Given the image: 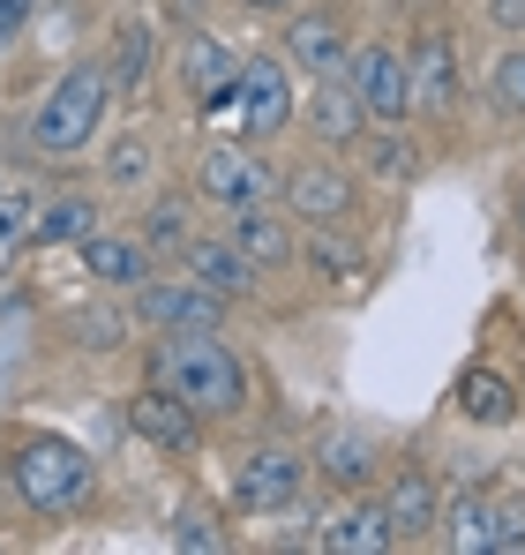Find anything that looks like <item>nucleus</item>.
Masks as SVG:
<instances>
[{
    "mask_svg": "<svg viewBox=\"0 0 525 555\" xmlns=\"http://www.w3.org/2000/svg\"><path fill=\"white\" fill-rule=\"evenodd\" d=\"M90 225H98V210H90L84 195H68V203L38 210V225H30V233H38V248H76V241H84Z\"/></svg>",
    "mask_w": 525,
    "mask_h": 555,
    "instance_id": "obj_24",
    "label": "nucleus"
},
{
    "mask_svg": "<svg viewBox=\"0 0 525 555\" xmlns=\"http://www.w3.org/2000/svg\"><path fill=\"white\" fill-rule=\"evenodd\" d=\"M488 105L511 113V120H525V46H511V53L488 68Z\"/></svg>",
    "mask_w": 525,
    "mask_h": 555,
    "instance_id": "obj_26",
    "label": "nucleus"
},
{
    "mask_svg": "<svg viewBox=\"0 0 525 555\" xmlns=\"http://www.w3.org/2000/svg\"><path fill=\"white\" fill-rule=\"evenodd\" d=\"M248 15H278V8H293V0H241Z\"/></svg>",
    "mask_w": 525,
    "mask_h": 555,
    "instance_id": "obj_34",
    "label": "nucleus"
},
{
    "mask_svg": "<svg viewBox=\"0 0 525 555\" xmlns=\"http://www.w3.org/2000/svg\"><path fill=\"white\" fill-rule=\"evenodd\" d=\"M226 241H233V248H241L256 271H285V263H293V225H285L270 203H248V210H233Z\"/></svg>",
    "mask_w": 525,
    "mask_h": 555,
    "instance_id": "obj_16",
    "label": "nucleus"
},
{
    "mask_svg": "<svg viewBox=\"0 0 525 555\" xmlns=\"http://www.w3.org/2000/svg\"><path fill=\"white\" fill-rule=\"evenodd\" d=\"M293 120H300V128L323 143V151H353V143L368 135V105H360V91H353L346 76H323Z\"/></svg>",
    "mask_w": 525,
    "mask_h": 555,
    "instance_id": "obj_9",
    "label": "nucleus"
},
{
    "mask_svg": "<svg viewBox=\"0 0 525 555\" xmlns=\"http://www.w3.org/2000/svg\"><path fill=\"white\" fill-rule=\"evenodd\" d=\"M143 248H166V256L188 248V210H180V203H158V210L143 218Z\"/></svg>",
    "mask_w": 525,
    "mask_h": 555,
    "instance_id": "obj_28",
    "label": "nucleus"
},
{
    "mask_svg": "<svg viewBox=\"0 0 525 555\" xmlns=\"http://www.w3.org/2000/svg\"><path fill=\"white\" fill-rule=\"evenodd\" d=\"M128 428H136L143 443H158V451H195V436H203V413H188L174 390L151 375V390H136V398H128Z\"/></svg>",
    "mask_w": 525,
    "mask_h": 555,
    "instance_id": "obj_11",
    "label": "nucleus"
},
{
    "mask_svg": "<svg viewBox=\"0 0 525 555\" xmlns=\"http://www.w3.org/2000/svg\"><path fill=\"white\" fill-rule=\"evenodd\" d=\"M180 263H188V278H195V285H210L218 300H241V293L256 285V263H248L233 241H195V233H188Z\"/></svg>",
    "mask_w": 525,
    "mask_h": 555,
    "instance_id": "obj_17",
    "label": "nucleus"
},
{
    "mask_svg": "<svg viewBox=\"0 0 525 555\" xmlns=\"http://www.w3.org/2000/svg\"><path fill=\"white\" fill-rule=\"evenodd\" d=\"M360 166H368L375 181H413V173H421V151H413L398 128H375V135H360Z\"/></svg>",
    "mask_w": 525,
    "mask_h": 555,
    "instance_id": "obj_23",
    "label": "nucleus"
},
{
    "mask_svg": "<svg viewBox=\"0 0 525 555\" xmlns=\"http://www.w3.org/2000/svg\"><path fill=\"white\" fill-rule=\"evenodd\" d=\"M525 548V495H488V555Z\"/></svg>",
    "mask_w": 525,
    "mask_h": 555,
    "instance_id": "obj_27",
    "label": "nucleus"
},
{
    "mask_svg": "<svg viewBox=\"0 0 525 555\" xmlns=\"http://www.w3.org/2000/svg\"><path fill=\"white\" fill-rule=\"evenodd\" d=\"M233 91H241V128H248V143H270V135H278V128H293V113H300L285 53H241Z\"/></svg>",
    "mask_w": 525,
    "mask_h": 555,
    "instance_id": "obj_5",
    "label": "nucleus"
},
{
    "mask_svg": "<svg viewBox=\"0 0 525 555\" xmlns=\"http://www.w3.org/2000/svg\"><path fill=\"white\" fill-rule=\"evenodd\" d=\"M346 83L360 91V105H368V128H398V120L413 113L406 53H398L390 38H368V46H353V53H346Z\"/></svg>",
    "mask_w": 525,
    "mask_h": 555,
    "instance_id": "obj_4",
    "label": "nucleus"
},
{
    "mask_svg": "<svg viewBox=\"0 0 525 555\" xmlns=\"http://www.w3.org/2000/svg\"><path fill=\"white\" fill-rule=\"evenodd\" d=\"M195 188L218 203V210H248V203H270V166H262L256 151H241V143H210L203 158H195Z\"/></svg>",
    "mask_w": 525,
    "mask_h": 555,
    "instance_id": "obj_8",
    "label": "nucleus"
},
{
    "mask_svg": "<svg viewBox=\"0 0 525 555\" xmlns=\"http://www.w3.org/2000/svg\"><path fill=\"white\" fill-rule=\"evenodd\" d=\"M406 83H413V113H458V53H450V38L443 30H421L413 38V53H406Z\"/></svg>",
    "mask_w": 525,
    "mask_h": 555,
    "instance_id": "obj_10",
    "label": "nucleus"
},
{
    "mask_svg": "<svg viewBox=\"0 0 525 555\" xmlns=\"http://www.w3.org/2000/svg\"><path fill=\"white\" fill-rule=\"evenodd\" d=\"M458 413L473 421V428H503V421H518V383L496 369H465L458 383Z\"/></svg>",
    "mask_w": 525,
    "mask_h": 555,
    "instance_id": "obj_21",
    "label": "nucleus"
},
{
    "mask_svg": "<svg viewBox=\"0 0 525 555\" xmlns=\"http://www.w3.org/2000/svg\"><path fill=\"white\" fill-rule=\"evenodd\" d=\"M233 76H241V53L218 38V30H195L188 46H180V83L195 105H210V98H233Z\"/></svg>",
    "mask_w": 525,
    "mask_h": 555,
    "instance_id": "obj_14",
    "label": "nucleus"
},
{
    "mask_svg": "<svg viewBox=\"0 0 525 555\" xmlns=\"http://www.w3.org/2000/svg\"><path fill=\"white\" fill-rule=\"evenodd\" d=\"M518 233H525V188H518Z\"/></svg>",
    "mask_w": 525,
    "mask_h": 555,
    "instance_id": "obj_35",
    "label": "nucleus"
},
{
    "mask_svg": "<svg viewBox=\"0 0 525 555\" xmlns=\"http://www.w3.org/2000/svg\"><path fill=\"white\" fill-rule=\"evenodd\" d=\"M488 23L518 38V30H525V0H488Z\"/></svg>",
    "mask_w": 525,
    "mask_h": 555,
    "instance_id": "obj_32",
    "label": "nucleus"
},
{
    "mask_svg": "<svg viewBox=\"0 0 525 555\" xmlns=\"http://www.w3.org/2000/svg\"><path fill=\"white\" fill-rule=\"evenodd\" d=\"M143 46H151V38H143V23H128V30H120V61H113V91L143 76Z\"/></svg>",
    "mask_w": 525,
    "mask_h": 555,
    "instance_id": "obj_30",
    "label": "nucleus"
},
{
    "mask_svg": "<svg viewBox=\"0 0 525 555\" xmlns=\"http://www.w3.org/2000/svg\"><path fill=\"white\" fill-rule=\"evenodd\" d=\"M151 375L174 390L188 413H203V421L248 413V369H241V353L226 346V331H166Z\"/></svg>",
    "mask_w": 525,
    "mask_h": 555,
    "instance_id": "obj_1",
    "label": "nucleus"
},
{
    "mask_svg": "<svg viewBox=\"0 0 525 555\" xmlns=\"http://www.w3.org/2000/svg\"><path fill=\"white\" fill-rule=\"evenodd\" d=\"M76 248H84V271L98 278V285H128V293H136V285L151 278V248H143V241H120V233H84Z\"/></svg>",
    "mask_w": 525,
    "mask_h": 555,
    "instance_id": "obj_19",
    "label": "nucleus"
},
{
    "mask_svg": "<svg viewBox=\"0 0 525 555\" xmlns=\"http://www.w3.org/2000/svg\"><path fill=\"white\" fill-rule=\"evenodd\" d=\"M316 473H323L331 488H360V480L375 473V443H368V436H353V428H346V436L331 428V436L316 443Z\"/></svg>",
    "mask_w": 525,
    "mask_h": 555,
    "instance_id": "obj_22",
    "label": "nucleus"
},
{
    "mask_svg": "<svg viewBox=\"0 0 525 555\" xmlns=\"http://www.w3.org/2000/svg\"><path fill=\"white\" fill-rule=\"evenodd\" d=\"M278 53H285V68H293V76L323 83V76H346L353 38H346V23H338V8H308V15H293V23H285Z\"/></svg>",
    "mask_w": 525,
    "mask_h": 555,
    "instance_id": "obj_6",
    "label": "nucleus"
},
{
    "mask_svg": "<svg viewBox=\"0 0 525 555\" xmlns=\"http://www.w3.org/2000/svg\"><path fill=\"white\" fill-rule=\"evenodd\" d=\"M151 135H113L105 143V188H143L151 181Z\"/></svg>",
    "mask_w": 525,
    "mask_h": 555,
    "instance_id": "obj_25",
    "label": "nucleus"
},
{
    "mask_svg": "<svg viewBox=\"0 0 525 555\" xmlns=\"http://www.w3.org/2000/svg\"><path fill=\"white\" fill-rule=\"evenodd\" d=\"M174 548H188V555H210V548H226V526H210V511H180L174 518Z\"/></svg>",
    "mask_w": 525,
    "mask_h": 555,
    "instance_id": "obj_29",
    "label": "nucleus"
},
{
    "mask_svg": "<svg viewBox=\"0 0 525 555\" xmlns=\"http://www.w3.org/2000/svg\"><path fill=\"white\" fill-rule=\"evenodd\" d=\"M90 488H98V465H90L68 436H23V443H15V495H23L30 511H46V518L84 511Z\"/></svg>",
    "mask_w": 525,
    "mask_h": 555,
    "instance_id": "obj_3",
    "label": "nucleus"
},
{
    "mask_svg": "<svg viewBox=\"0 0 525 555\" xmlns=\"http://www.w3.org/2000/svg\"><path fill=\"white\" fill-rule=\"evenodd\" d=\"M346 210H353V181L338 166H300L285 181V218H300V225H338Z\"/></svg>",
    "mask_w": 525,
    "mask_h": 555,
    "instance_id": "obj_13",
    "label": "nucleus"
},
{
    "mask_svg": "<svg viewBox=\"0 0 525 555\" xmlns=\"http://www.w3.org/2000/svg\"><path fill=\"white\" fill-rule=\"evenodd\" d=\"M30 233V195H0V241Z\"/></svg>",
    "mask_w": 525,
    "mask_h": 555,
    "instance_id": "obj_31",
    "label": "nucleus"
},
{
    "mask_svg": "<svg viewBox=\"0 0 525 555\" xmlns=\"http://www.w3.org/2000/svg\"><path fill=\"white\" fill-rule=\"evenodd\" d=\"M23 15H30V0H0V38H15V30H23Z\"/></svg>",
    "mask_w": 525,
    "mask_h": 555,
    "instance_id": "obj_33",
    "label": "nucleus"
},
{
    "mask_svg": "<svg viewBox=\"0 0 525 555\" xmlns=\"http://www.w3.org/2000/svg\"><path fill=\"white\" fill-rule=\"evenodd\" d=\"M316 548H331V555H390V548H398V533H390L383 503H338V511L323 518Z\"/></svg>",
    "mask_w": 525,
    "mask_h": 555,
    "instance_id": "obj_15",
    "label": "nucleus"
},
{
    "mask_svg": "<svg viewBox=\"0 0 525 555\" xmlns=\"http://www.w3.org/2000/svg\"><path fill=\"white\" fill-rule=\"evenodd\" d=\"M136 315L158 323V331H218L226 323V300L195 278H143L136 285Z\"/></svg>",
    "mask_w": 525,
    "mask_h": 555,
    "instance_id": "obj_7",
    "label": "nucleus"
},
{
    "mask_svg": "<svg viewBox=\"0 0 525 555\" xmlns=\"http://www.w3.org/2000/svg\"><path fill=\"white\" fill-rule=\"evenodd\" d=\"M300 480H308V459L300 451H285V443H262L256 459L241 465V511H285L293 495H300Z\"/></svg>",
    "mask_w": 525,
    "mask_h": 555,
    "instance_id": "obj_12",
    "label": "nucleus"
},
{
    "mask_svg": "<svg viewBox=\"0 0 525 555\" xmlns=\"http://www.w3.org/2000/svg\"><path fill=\"white\" fill-rule=\"evenodd\" d=\"M436 541L450 555H488V495L481 488H458L436 503Z\"/></svg>",
    "mask_w": 525,
    "mask_h": 555,
    "instance_id": "obj_20",
    "label": "nucleus"
},
{
    "mask_svg": "<svg viewBox=\"0 0 525 555\" xmlns=\"http://www.w3.org/2000/svg\"><path fill=\"white\" fill-rule=\"evenodd\" d=\"M436 480L421 473V465H406L398 480H390V495H383V518H390V533L398 541H421V533H436Z\"/></svg>",
    "mask_w": 525,
    "mask_h": 555,
    "instance_id": "obj_18",
    "label": "nucleus"
},
{
    "mask_svg": "<svg viewBox=\"0 0 525 555\" xmlns=\"http://www.w3.org/2000/svg\"><path fill=\"white\" fill-rule=\"evenodd\" d=\"M105 105H113V68H68L53 91L38 98V113H30V143L46 151V158H68V151H84L90 135H98V120H105Z\"/></svg>",
    "mask_w": 525,
    "mask_h": 555,
    "instance_id": "obj_2",
    "label": "nucleus"
}]
</instances>
